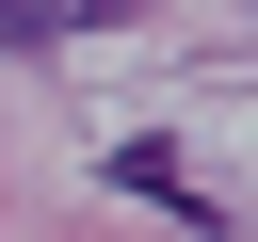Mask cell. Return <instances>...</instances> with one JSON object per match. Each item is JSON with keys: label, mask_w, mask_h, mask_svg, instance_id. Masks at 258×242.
<instances>
[{"label": "cell", "mask_w": 258, "mask_h": 242, "mask_svg": "<svg viewBox=\"0 0 258 242\" xmlns=\"http://www.w3.org/2000/svg\"><path fill=\"white\" fill-rule=\"evenodd\" d=\"M113 194H145V210H194V177H177V145H113ZM210 226V210H194Z\"/></svg>", "instance_id": "cell-1"}, {"label": "cell", "mask_w": 258, "mask_h": 242, "mask_svg": "<svg viewBox=\"0 0 258 242\" xmlns=\"http://www.w3.org/2000/svg\"><path fill=\"white\" fill-rule=\"evenodd\" d=\"M0 48H48V0H0Z\"/></svg>", "instance_id": "cell-3"}, {"label": "cell", "mask_w": 258, "mask_h": 242, "mask_svg": "<svg viewBox=\"0 0 258 242\" xmlns=\"http://www.w3.org/2000/svg\"><path fill=\"white\" fill-rule=\"evenodd\" d=\"M113 16H145V0H48V32H113Z\"/></svg>", "instance_id": "cell-2"}]
</instances>
